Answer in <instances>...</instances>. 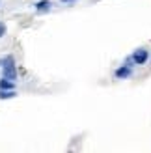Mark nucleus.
<instances>
[{
  "label": "nucleus",
  "instance_id": "nucleus-1",
  "mask_svg": "<svg viewBox=\"0 0 151 153\" xmlns=\"http://www.w3.org/2000/svg\"><path fill=\"white\" fill-rule=\"evenodd\" d=\"M2 73H4V79H7V80H15V79H17V67H15L13 56H7V58L4 60Z\"/></svg>",
  "mask_w": 151,
  "mask_h": 153
},
{
  "label": "nucleus",
  "instance_id": "nucleus-2",
  "mask_svg": "<svg viewBox=\"0 0 151 153\" xmlns=\"http://www.w3.org/2000/svg\"><path fill=\"white\" fill-rule=\"evenodd\" d=\"M147 51L146 49H138V51H134V54H132V64H136V65H144L147 62Z\"/></svg>",
  "mask_w": 151,
  "mask_h": 153
},
{
  "label": "nucleus",
  "instance_id": "nucleus-3",
  "mask_svg": "<svg viewBox=\"0 0 151 153\" xmlns=\"http://www.w3.org/2000/svg\"><path fill=\"white\" fill-rule=\"evenodd\" d=\"M132 75V67L131 65H121L116 69V79H127V76Z\"/></svg>",
  "mask_w": 151,
  "mask_h": 153
},
{
  "label": "nucleus",
  "instance_id": "nucleus-4",
  "mask_svg": "<svg viewBox=\"0 0 151 153\" xmlns=\"http://www.w3.org/2000/svg\"><path fill=\"white\" fill-rule=\"evenodd\" d=\"M13 97H17L15 90H0V99H13Z\"/></svg>",
  "mask_w": 151,
  "mask_h": 153
},
{
  "label": "nucleus",
  "instance_id": "nucleus-5",
  "mask_svg": "<svg viewBox=\"0 0 151 153\" xmlns=\"http://www.w3.org/2000/svg\"><path fill=\"white\" fill-rule=\"evenodd\" d=\"M50 7V2L49 0H39V2H36V10L37 11H47Z\"/></svg>",
  "mask_w": 151,
  "mask_h": 153
},
{
  "label": "nucleus",
  "instance_id": "nucleus-6",
  "mask_svg": "<svg viewBox=\"0 0 151 153\" xmlns=\"http://www.w3.org/2000/svg\"><path fill=\"white\" fill-rule=\"evenodd\" d=\"M0 90H15V84H13V80L2 79V80H0Z\"/></svg>",
  "mask_w": 151,
  "mask_h": 153
},
{
  "label": "nucleus",
  "instance_id": "nucleus-7",
  "mask_svg": "<svg viewBox=\"0 0 151 153\" xmlns=\"http://www.w3.org/2000/svg\"><path fill=\"white\" fill-rule=\"evenodd\" d=\"M6 34V25H4V22H0V37H2Z\"/></svg>",
  "mask_w": 151,
  "mask_h": 153
},
{
  "label": "nucleus",
  "instance_id": "nucleus-8",
  "mask_svg": "<svg viewBox=\"0 0 151 153\" xmlns=\"http://www.w3.org/2000/svg\"><path fill=\"white\" fill-rule=\"evenodd\" d=\"M62 2H73V0H62Z\"/></svg>",
  "mask_w": 151,
  "mask_h": 153
}]
</instances>
